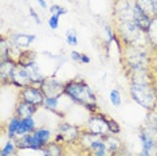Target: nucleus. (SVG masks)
<instances>
[{
  "mask_svg": "<svg viewBox=\"0 0 157 156\" xmlns=\"http://www.w3.org/2000/svg\"><path fill=\"white\" fill-rule=\"evenodd\" d=\"M11 156H13V155H11Z\"/></svg>",
  "mask_w": 157,
  "mask_h": 156,
  "instance_id": "nucleus-33",
  "label": "nucleus"
},
{
  "mask_svg": "<svg viewBox=\"0 0 157 156\" xmlns=\"http://www.w3.org/2000/svg\"><path fill=\"white\" fill-rule=\"evenodd\" d=\"M33 133H34V136L36 137V140L40 143V145L43 148L50 143V141H51L52 133H51V131H50L48 128H44V127H42V128H36Z\"/></svg>",
  "mask_w": 157,
  "mask_h": 156,
  "instance_id": "nucleus-19",
  "label": "nucleus"
},
{
  "mask_svg": "<svg viewBox=\"0 0 157 156\" xmlns=\"http://www.w3.org/2000/svg\"><path fill=\"white\" fill-rule=\"evenodd\" d=\"M36 129V123H35L34 117H28V119H22V121L19 124V128L16 132V139L23 137L28 133H33Z\"/></svg>",
  "mask_w": 157,
  "mask_h": 156,
  "instance_id": "nucleus-15",
  "label": "nucleus"
},
{
  "mask_svg": "<svg viewBox=\"0 0 157 156\" xmlns=\"http://www.w3.org/2000/svg\"><path fill=\"white\" fill-rule=\"evenodd\" d=\"M65 156H66V155H65Z\"/></svg>",
  "mask_w": 157,
  "mask_h": 156,
  "instance_id": "nucleus-34",
  "label": "nucleus"
},
{
  "mask_svg": "<svg viewBox=\"0 0 157 156\" xmlns=\"http://www.w3.org/2000/svg\"><path fill=\"white\" fill-rule=\"evenodd\" d=\"M134 4L138 6L145 14H148L149 16L155 18V6H153L152 0H134Z\"/></svg>",
  "mask_w": 157,
  "mask_h": 156,
  "instance_id": "nucleus-21",
  "label": "nucleus"
},
{
  "mask_svg": "<svg viewBox=\"0 0 157 156\" xmlns=\"http://www.w3.org/2000/svg\"><path fill=\"white\" fill-rule=\"evenodd\" d=\"M134 0H116L114 3V18L117 22L133 20Z\"/></svg>",
  "mask_w": 157,
  "mask_h": 156,
  "instance_id": "nucleus-5",
  "label": "nucleus"
},
{
  "mask_svg": "<svg viewBox=\"0 0 157 156\" xmlns=\"http://www.w3.org/2000/svg\"><path fill=\"white\" fill-rule=\"evenodd\" d=\"M48 27L51 30H56L59 27V16L56 15H51L48 18Z\"/></svg>",
  "mask_w": 157,
  "mask_h": 156,
  "instance_id": "nucleus-28",
  "label": "nucleus"
},
{
  "mask_svg": "<svg viewBox=\"0 0 157 156\" xmlns=\"http://www.w3.org/2000/svg\"><path fill=\"white\" fill-rule=\"evenodd\" d=\"M17 63L12 59H6V61H0V78H2L3 85L11 82V77L15 72Z\"/></svg>",
  "mask_w": 157,
  "mask_h": 156,
  "instance_id": "nucleus-12",
  "label": "nucleus"
},
{
  "mask_svg": "<svg viewBox=\"0 0 157 156\" xmlns=\"http://www.w3.org/2000/svg\"><path fill=\"white\" fill-rule=\"evenodd\" d=\"M91 62L90 57L87 54H81V63H85V65H89V63Z\"/></svg>",
  "mask_w": 157,
  "mask_h": 156,
  "instance_id": "nucleus-31",
  "label": "nucleus"
},
{
  "mask_svg": "<svg viewBox=\"0 0 157 156\" xmlns=\"http://www.w3.org/2000/svg\"><path fill=\"white\" fill-rule=\"evenodd\" d=\"M36 2H38V4L40 6L43 10H48V8H50L48 4H47V3H46V0H36Z\"/></svg>",
  "mask_w": 157,
  "mask_h": 156,
  "instance_id": "nucleus-32",
  "label": "nucleus"
},
{
  "mask_svg": "<svg viewBox=\"0 0 157 156\" xmlns=\"http://www.w3.org/2000/svg\"><path fill=\"white\" fill-rule=\"evenodd\" d=\"M19 100L27 101V102H30V104L36 105V106H43L46 96L39 86L28 85V86L19 90Z\"/></svg>",
  "mask_w": 157,
  "mask_h": 156,
  "instance_id": "nucleus-4",
  "label": "nucleus"
},
{
  "mask_svg": "<svg viewBox=\"0 0 157 156\" xmlns=\"http://www.w3.org/2000/svg\"><path fill=\"white\" fill-rule=\"evenodd\" d=\"M130 96L140 106L152 112L157 105V94L151 84H130Z\"/></svg>",
  "mask_w": 157,
  "mask_h": 156,
  "instance_id": "nucleus-2",
  "label": "nucleus"
},
{
  "mask_svg": "<svg viewBox=\"0 0 157 156\" xmlns=\"http://www.w3.org/2000/svg\"><path fill=\"white\" fill-rule=\"evenodd\" d=\"M65 94L71 98L74 104L83 106L91 115L98 112L97 96L83 80H70L65 84Z\"/></svg>",
  "mask_w": 157,
  "mask_h": 156,
  "instance_id": "nucleus-1",
  "label": "nucleus"
},
{
  "mask_svg": "<svg viewBox=\"0 0 157 156\" xmlns=\"http://www.w3.org/2000/svg\"><path fill=\"white\" fill-rule=\"evenodd\" d=\"M86 151L91 156H110V152L108 150V147H106L105 141H103V137L95 139L90 145H89V148Z\"/></svg>",
  "mask_w": 157,
  "mask_h": 156,
  "instance_id": "nucleus-14",
  "label": "nucleus"
},
{
  "mask_svg": "<svg viewBox=\"0 0 157 156\" xmlns=\"http://www.w3.org/2000/svg\"><path fill=\"white\" fill-rule=\"evenodd\" d=\"M65 84L66 82L56 80L55 77H46L40 89L46 97H60L65 94Z\"/></svg>",
  "mask_w": 157,
  "mask_h": 156,
  "instance_id": "nucleus-6",
  "label": "nucleus"
},
{
  "mask_svg": "<svg viewBox=\"0 0 157 156\" xmlns=\"http://www.w3.org/2000/svg\"><path fill=\"white\" fill-rule=\"evenodd\" d=\"M138 139H140V141H141L142 151L148 152L151 156L157 155V143L152 139V137H149L142 129H140V132H138Z\"/></svg>",
  "mask_w": 157,
  "mask_h": 156,
  "instance_id": "nucleus-13",
  "label": "nucleus"
},
{
  "mask_svg": "<svg viewBox=\"0 0 157 156\" xmlns=\"http://www.w3.org/2000/svg\"><path fill=\"white\" fill-rule=\"evenodd\" d=\"M42 154L43 156H65V147L52 140L42 150Z\"/></svg>",
  "mask_w": 157,
  "mask_h": 156,
  "instance_id": "nucleus-17",
  "label": "nucleus"
},
{
  "mask_svg": "<svg viewBox=\"0 0 157 156\" xmlns=\"http://www.w3.org/2000/svg\"><path fill=\"white\" fill-rule=\"evenodd\" d=\"M109 98H110L112 105L116 106V108H118V106L122 104V98H121V93H120L118 89H112V90H110Z\"/></svg>",
  "mask_w": 157,
  "mask_h": 156,
  "instance_id": "nucleus-25",
  "label": "nucleus"
},
{
  "mask_svg": "<svg viewBox=\"0 0 157 156\" xmlns=\"http://www.w3.org/2000/svg\"><path fill=\"white\" fill-rule=\"evenodd\" d=\"M81 54H82V53H78L75 50H73V51H71V54H70V57H71V59H73L74 62L81 63Z\"/></svg>",
  "mask_w": 157,
  "mask_h": 156,
  "instance_id": "nucleus-29",
  "label": "nucleus"
},
{
  "mask_svg": "<svg viewBox=\"0 0 157 156\" xmlns=\"http://www.w3.org/2000/svg\"><path fill=\"white\" fill-rule=\"evenodd\" d=\"M10 85L17 88V89H23V88L31 85V78L28 76L27 69L23 65H19V63H17L15 72H13L12 77H11V82H10Z\"/></svg>",
  "mask_w": 157,
  "mask_h": 156,
  "instance_id": "nucleus-8",
  "label": "nucleus"
},
{
  "mask_svg": "<svg viewBox=\"0 0 157 156\" xmlns=\"http://www.w3.org/2000/svg\"><path fill=\"white\" fill-rule=\"evenodd\" d=\"M22 121V119H19L17 116L13 115L11 119L7 121V125H6V135L10 140H16V132H17V128H19V124Z\"/></svg>",
  "mask_w": 157,
  "mask_h": 156,
  "instance_id": "nucleus-18",
  "label": "nucleus"
},
{
  "mask_svg": "<svg viewBox=\"0 0 157 156\" xmlns=\"http://www.w3.org/2000/svg\"><path fill=\"white\" fill-rule=\"evenodd\" d=\"M58 133H60L63 136L65 144H74V143H78V140H79V137L82 135V131L78 125L62 121L58 125Z\"/></svg>",
  "mask_w": 157,
  "mask_h": 156,
  "instance_id": "nucleus-7",
  "label": "nucleus"
},
{
  "mask_svg": "<svg viewBox=\"0 0 157 156\" xmlns=\"http://www.w3.org/2000/svg\"><path fill=\"white\" fill-rule=\"evenodd\" d=\"M108 119L109 117L103 113H94V115L90 116L89 121L86 124V131L89 132L97 135V136H101V137H105L108 135H112L109 131V124H108Z\"/></svg>",
  "mask_w": 157,
  "mask_h": 156,
  "instance_id": "nucleus-3",
  "label": "nucleus"
},
{
  "mask_svg": "<svg viewBox=\"0 0 157 156\" xmlns=\"http://www.w3.org/2000/svg\"><path fill=\"white\" fill-rule=\"evenodd\" d=\"M39 106L33 105L27 101L19 100L16 102L15 106V116H17L19 119H28V117H34L35 113L38 112Z\"/></svg>",
  "mask_w": 157,
  "mask_h": 156,
  "instance_id": "nucleus-11",
  "label": "nucleus"
},
{
  "mask_svg": "<svg viewBox=\"0 0 157 156\" xmlns=\"http://www.w3.org/2000/svg\"><path fill=\"white\" fill-rule=\"evenodd\" d=\"M60 98H62V96H60V97H46L43 108L50 112H56L59 108V104H60Z\"/></svg>",
  "mask_w": 157,
  "mask_h": 156,
  "instance_id": "nucleus-22",
  "label": "nucleus"
},
{
  "mask_svg": "<svg viewBox=\"0 0 157 156\" xmlns=\"http://www.w3.org/2000/svg\"><path fill=\"white\" fill-rule=\"evenodd\" d=\"M133 12H134V15H133L134 23L137 24L138 28H140L141 31H144V33H148V30H149V27H151V23H152L153 18L149 16L148 14H145L140 8V7L136 6V4L133 7Z\"/></svg>",
  "mask_w": 157,
  "mask_h": 156,
  "instance_id": "nucleus-9",
  "label": "nucleus"
},
{
  "mask_svg": "<svg viewBox=\"0 0 157 156\" xmlns=\"http://www.w3.org/2000/svg\"><path fill=\"white\" fill-rule=\"evenodd\" d=\"M146 38H148L149 45H152L153 47H157V16L152 19L151 27L146 33Z\"/></svg>",
  "mask_w": 157,
  "mask_h": 156,
  "instance_id": "nucleus-20",
  "label": "nucleus"
},
{
  "mask_svg": "<svg viewBox=\"0 0 157 156\" xmlns=\"http://www.w3.org/2000/svg\"><path fill=\"white\" fill-rule=\"evenodd\" d=\"M103 141H105L106 147L110 152V156H117L122 151V143L117 137V135H108V136L103 137Z\"/></svg>",
  "mask_w": 157,
  "mask_h": 156,
  "instance_id": "nucleus-16",
  "label": "nucleus"
},
{
  "mask_svg": "<svg viewBox=\"0 0 157 156\" xmlns=\"http://www.w3.org/2000/svg\"><path fill=\"white\" fill-rule=\"evenodd\" d=\"M108 124H109V131H110V133L112 135H118L121 132V127L118 125V123L116 121V120H113V119H108Z\"/></svg>",
  "mask_w": 157,
  "mask_h": 156,
  "instance_id": "nucleus-27",
  "label": "nucleus"
},
{
  "mask_svg": "<svg viewBox=\"0 0 157 156\" xmlns=\"http://www.w3.org/2000/svg\"><path fill=\"white\" fill-rule=\"evenodd\" d=\"M11 45L16 46V47L22 49V50H30V46L33 45V42L36 39V37L33 34H12L11 37L8 38Z\"/></svg>",
  "mask_w": 157,
  "mask_h": 156,
  "instance_id": "nucleus-10",
  "label": "nucleus"
},
{
  "mask_svg": "<svg viewBox=\"0 0 157 156\" xmlns=\"http://www.w3.org/2000/svg\"><path fill=\"white\" fill-rule=\"evenodd\" d=\"M65 38H66L67 45L74 46V47L78 45V35H77V30H75V28H69V30L66 31Z\"/></svg>",
  "mask_w": 157,
  "mask_h": 156,
  "instance_id": "nucleus-24",
  "label": "nucleus"
},
{
  "mask_svg": "<svg viewBox=\"0 0 157 156\" xmlns=\"http://www.w3.org/2000/svg\"><path fill=\"white\" fill-rule=\"evenodd\" d=\"M50 12H51V15H56V16H62V15H66L67 14V10L63 8V7H60L59 4H51L50 6Z\"/></svg>",
  "mask_w": 157,
  "mask_h": 156,
  "instance_id": "nucleus-26",
  "label": "nucleus"
},
{
  "mask_svg": "<svg viewBox=\"0 0 157 156\" xmlns=\"http://www.w3.org/2000/svg\"><path fill=\"white\" fill-rule=\"evenodd\" d=\"M30 15H31V18L36 22V24H40V19H39V16H38V14H36V11H35L34 8H30Z\"/></svg>",
  "mask_w": 157,
  "mask_h": 156,
  "instance_id": "nucleus-30",
  "label": "nucleus"
},
{
  "mask_svg": "<svg viewBox=\"0 0 157 156\" xmlns=\"http://www.w3.org/2000/svg\"><path fill=\"white\" fill-rule=\"evenodd\" d=\"M16 150H17L16 141L8 139V141L4 144V147L2 148V154H0V156H11V155H13V152Z\"/></svg>",
  "mask_w": 157,
  "mask_h": 156,
  "instance_id": "nucleus-23",
  "label": "nucleus"
}]
</instances>
